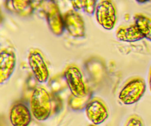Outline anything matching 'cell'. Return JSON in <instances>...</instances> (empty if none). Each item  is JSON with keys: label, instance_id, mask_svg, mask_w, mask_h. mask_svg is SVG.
I'll return each mask as SVG.
<instances>
[{"label": "cell", "instance_id": "obj_1", "mask_svg": "<svg viewBox=\"0 0 151 126\" xmlns=\"http://www.w3.org/2000/svg\"><path fill=\"white\" fill-rule=\"evenodd\" d=\"M30 110L37 120L45 121L52 111V100L48 91L43 87L36 88L30 97Z\"/></svg>", "mask_w": 151, "mask_h": 126}, {"label": "cell", "instance_id": "obj_2", "mask_svg": "<svg viewBox=\"0 0 151 126\" xmlns=\"http://www.w3.org/2000/svg\"><path fill=\"white\" fill-rule=\"evenodd\" d=\"M41 9L50 31L56 36L63 35L65 30L64 19L55 0H42Z\"/></svg>", "mask_w": 151, "mask_h": 126}, {"label": "cell", "instance_id": "obj_3", "mask_svg": "<svg viewBox=\"0 0 151 126\" xmlns=\"http://www.w3.org/2000/svg\"><path fill=\"white\" fill-rule=\"evenodd\" d=\"M146 83L142 78H134L125 84L119 94L121 103L133 105L139 101L146 91Z\"/></svg>", "mask_w": 151, "mask_h": 126}, {"label": "cell", "instance_id": "obj_4", "mask_svg": "<svg viewBox=\"0 0 151 126\" xmlns=\"http://www.w3.org/2000/svg\"><path fill=\"white\" fill-rule=\"evenodd\" d=\"M94 14L97 23L103 29H114L117 21V13L112 0H100L97 3Z\"/></svg>", "mask_w": 151, "mask_h": 126}, {"label": "cell", "instance_id": "obj_5", "mask_svg": "<svg viewBox=\"0 0 151 126\" xmlns=\"http://www.w3.org/2000/svg\"><path fill=\"white\" fill-rule=\"evenodd\" d=\"M64 77L72 96L83 97L88 94L83 77L78 66L75 65L67 66L64 72Z\"/></svg>", "mask_w": 151, "mask_h": 126}, {"label": "cell", "instance_id": "obj_6", "mask_svg": "<svg viewBox=\"0 0 151 126\" xmlns=\"http://www.w3.org/2000/svg\"><path fill=\"white\" fill-rule=\"evenodd\" d=\"M28 63L35 76L40 84L47 82L50 77V70L42 53L38 50H32L28 55Z\"/></svg>", "mask_w": 151, "mask_h": 126}, {"label": "cell", "instance_id": "obj_7", "mask_svg": "<svg viewBox=\"0 0 151 126\" xmlns=\"http://www.w3.org/2000/svg\"><path fill=\"white\" fill-rule=\"evenodd\" d=\"M65 30L74 38H83L86 35V25L83 18L78 11L69 10L63 14Z\"/></svg>", "mask_w": 151, "mask_h": 126}, {"label": "cell", "instance_id": "obj_8", "mask_svg": "<svg viewBox=\"0 0 151 126\" xmlns=\"http://www.w3.org/2000/svg\"><path fill=\"white\" fill-rule=\"evenodd\" d=\"M16 65V55L10 48L1 49L0 53V84L7 82L15 70Z\"/></svg>", "mask_w": 151, "mask_h": 126}, {"label": "cell", "instance_id": "obj_9", "mask_svg": "<svg viewBox=\"0 0 151 126\" xmlns=\"http://www.w3.org/2000/svg\"><path fill=\"white\" fill-rule=\"evenodd\" d=\"M86 114L88 120L93 125L103 123L109 117V112L104 103L100 100H90L86 107Z\"/></svg>", "mask_w": 151, "mask_h": 126}, {"label": "cell", "instance_id": "obj_10", "mask_svg": "<svg viewBox=\"0 0 151 126\" xmlns=\"http://www.w3.org/2000/svg\"><path fill=\"white\" fill-rule=\"evenodd\" d=\"M32 112L22 103L12 106L10 112V120L13 126H28L32 121Z\"/></svg>", "mask_w": 151, "mask_h": 126}, {"label": "cell", "instance_id": "obj_11", "mask_svg": "<svg viewBox=\"0 0 151 126\" xmlns=\"http://www.w3.org/2000/svg\"><path fill=\"white\" fill-rule=\"evenodd\" d=\"M5 6L10 12L22 17L31 16L34 11L33 0H6Z\"/></svg>", "mask_w": 151, "mask_h": 126}, {"label": "cell", "instance_id": "obj_12", "mask_svg": "<svg viewBox=\"0 0 151 126\" xmlns=\"http://www.w3.org/2000/svg\"><path fill=\"white\" fill-rule=\"evenodd\" d=\"M116 37L119 41L133 43L144 38L135 24L127 27H121L116 30Z\"/></svg>", "mask_w": 151, "mask_h": 126}, {"label": "cell", "instance_id": "obj_13", "mask_svg": "<svg viewBox=\"0 0 151 126\" xmlns=\"http://www.w3.org/2000/svg\"><path fill=\"white\" fill-rule=\"evenodd\" d=\"M134 24L144 38L151 41V18L144 14H137L134 16Z\"/></svg>", "mask_w": 151, "mask_h": 126}, {"label": "cell", "instance_id": "obj_14", "mask_svg": "<svg viewBox=\"0 0 151 126\" xmlns=\"http://www.w3.org/2000/svg\"><path fill=\"white\" fill-rule=\"evenodd\" d=\"M90 96H91L90 93H88L86 95L83 97H77L72 96L69 100V106L74 110H81L83 108H86L90 101Z\"/></svg>", "mask_w": 151, "mask_h": 126}, {"label": "cell", "instance_id": "obj_15", "mask_svg": "<svg viewBox=\"0 0 151 126\" xmlns=\"http://www.w3.org/2000/svg\"><path fill=\"white\" fill-rule=\"evenodd\" d=\"M97 4V0H83V10L87 14L93 15L95 13Z\"/></svg>", "mask_w": 151, "mask_h": 126}, {"label": "cell", "instance_id": "obj_16", "mask_svg": "<svg viewBox=\"0 0 151 126\" xmlns=\"http://www.w3.org/2000/svg\"><path fill=\"white\" fill-rule=\"evenodd\" d=\"M125 126H144L142 120L138 116H132L128 120Z\"/></svg>", "mask_w": 151, "mask_h": 126}, {"label": "cell", "instance_id": "obj_17", "mask_svg": "<svg viewBox=\"0 0 151 126\" xmlns=\"http://www.w3.org/2000/svg\"><path fill=\"white\" fill-rule=\"evenodd\" d=\"M74 10L79 11L83 10V0H70Z\"/></svg>", "mask_w": 151, "mask_h": 126}, {"label": "cell", "instance_id": "obj_18", "mask_svg": "<svg viewBox=\"0 0 151 126\" xmlns=\"http://www.w3.org/2000/svg\"><path fill=\"white\" fill-rule=\"evenodd\" d=\"M136 1H137L139 4H145L147 2H150L151 0H136Z\"/></svg>", "mask_w": 151, "mask_h": 126}, {"label": "cell", "instance_id": "obj_19", "mask_svg": "<svg viewBox=\"0 0 151 126\" xmlns=\"http://www.w3.org/2000/svg\"><path fill=\"white\" fill-rule=\"evenodd\" d=\"M148 83H149V88L151 91V67L150 69V72H149V78H148Z\"/></svg>", "mask_w": 151, "mask_h": 126}, {"label": "cell", "instance_id": "obj_20", "mask_svg": "<svg viewBox=\"0 0 151 126\" xmlns=\"http://www.w3.org/2000/svg\"><path fill=\"white\" fill-rule=\"evenodd\" d=\"M89 126H96L95 125H89Z\"/></svg>", "mask_w": 151, "mask_h": 126}]
</instances>
